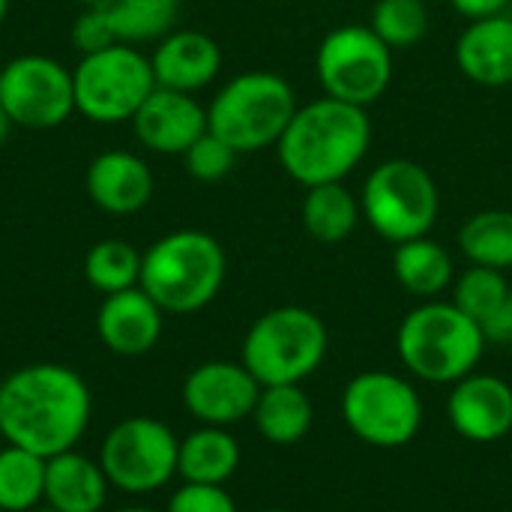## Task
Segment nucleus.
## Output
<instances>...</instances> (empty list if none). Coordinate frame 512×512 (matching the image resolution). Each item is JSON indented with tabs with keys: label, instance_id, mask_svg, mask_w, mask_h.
Listing matches in <instances>:
<instances>
[{
	"label": "nucleus",
	"instance_id": "72a5a7b5",
	"mask_svg": "<svg viewBox=\"0 0 512 512\" xmlns=\"http://www.w3.org/2000/svg\"><path fill=\"white\" fill-rule=\"evenodd\" d=\"M483 336H486V342H495V345H512V294L507 297V303L483 324Z\"/></svg>",
	"mask_w": 512,
	"mask_h": 512
},
{
	"label": "nucleus",
	"instance_id": "4c0bfd02",
	"mask_svg": "<svg viewBox=\"0 0 512 512\" xmlns=\"http://www.w3.org/2000/svg\"><path fill=\"white\" fill-rule=\"evenodd\" d=\"M6 12H9V0H0V24H3V18H6Z\"/></svg>",
	"mask_w": 512,
	"mask_h": 512
},
{
	"label": "nucleus",
	"instance_id": "423d86ee",
	"mask_svg": "<svg viewBox=\"0 0 512 512\" xmlns=\"http://www.w3.org/2000/svg\"><path fill=\"white\" fill-rule=\"evenodd\" d=\"M327 324L303 306H276L264 312L243 339L240 363L261 387L303 384L327 357Z\"/></svg>",
	"mask_w": 512,
	"mask_h": 512
},
{
	"label": "nucleus",
	"instance_id": "39448f33",
	"mask_svg": "<svg viewBox=\"0 0 512 512\" xmlns=\"http://www.w3.org/2000/svg\"><path fill=\"white\" fill-rule=\"evenodd\" d=\"M291 84L276 72H243L231 78L207 108V129L237 153L276 147L297 111Z\"/></svg>",
	"mask_w": 512,
	"mask_h": 512
},
{
	"label": "nucleus",
	"instance_id": "5701e85b",
	"mask_svg": "<svg viewBox=\"0 0 512 512\" xmlns=\"http://www.w3.org/2000/svg\"><path fill=\"white\" fill-rule=\"evenodd\" d=\"M363 216L360 201L342 183L309 186L303 198V228L315 243H345Z\"/></svg>",
	"mask_w": 512,
	"mask_h": 512
},
{
	"label": "nucleus",
	"instance_id": "dca6fc26",
	"mask_svg": "<svg viewBox=\"0 0 512 512\" xmlns=\"http://www.w3.org/2000/svg\"><path fill=\"white\" fill-rule=\"evenodd\" d=\"M165 312L153 297L135 285L120 294H108L96 312V333L102 345L117 357H141L162 339Z\"/></svg>",
	"mask_w": 512,
	"mask_h": 512
},
{
	"label": "nucleus",
	"instance_id": "f03ea898",
	"mask_svg": "<svg viewBox=\"0 0 512 512\" xmlns=\"http://www.w3.org/2000/svg\"><path fill=\"white\" fill-rule=\"evenodd\" d=\"M372 123L366 108L321 96L300 105L276 150L285 174L300 186L342 183L369 153Z\"/></svg>",
	"mask_w": 512,
	"mask_h": 512
},
{
	"label": "nucleus",
	"instance_id": "9b49d317",
	"mask_svg": "<svg viewBox=\"0 0 512 512\" xmlns=\"http://www.w3.org/2000/svg\"><path fill=\"white\" fill-rule=\"evenodd\" d=\"M324 96L369 108L393 81V51L369 24H345L324 36L315 57Z\"/></svg>",
	"mask_w": 512,
	"mask_h": 512
},
{
	"label": "nucleus",
	"instance_id": "c756f323",
	"mask_svg": "<svg viewBox=\"0 0 512 512\" xmlns=\"http://www.w3.org/2000/svg\"><path fill=\"white\" fill-rule=\"evenodd\" d=\"M369 27L390 51L411 48L429 30V9L423 0H378Z\"/></svg>",
	"mask_w": 512,
	"mask_h": 512
},
{
	"label": "nucleus",
	"instance_id": "a19ab883",
	"mask_svg": "<svg viewBox=\"0 0 512 512\" xmlns=\"http://www.w3.org/2000/svg\"><path fill=\"white\" fill-rule=\"evenodd\" d=\"M261 512H288V510H279V507H273V510H261Z\"/></svg>",
	"mask_w": 512,
	"mask_h": 512
},
{
	"label": "nucleus",
	"instance_id": "f704fd0d",
	"mask_svg": "<svg viewBox=\"0 0 512 512\" xmlns=\"http://www.w3.org/2000/svg\"><path fill=\"white\" fill-rule=\"evenodd\" d=\"M450 3H453V9H456L459 15H465V18L477 21V18L501 15V12H504V6H507L510 0H450Z\"/></svg>",
	"mask_w": 512,
	"mask_h": 512
},
{
	"label": "nucleus",
	"instance_id": "c85d7f7f",
	"mask_svg": "<svg viewBox=\"0 0 512 512\" xmlns=\"http://www.w3.org/2000/svg\"><path fill=\"white\" fill-rule=\"evenodd\" d=\"M512 294L510 282L504 276V270H492V267H477L471 264L453 285V303L471 315L480 327L507 303Z\"/></svg>",
	"mask_w": 512,
	"mask_h": 512
},
{
	"label": "nucleus",
	"instance_id": "393cba45",
	"mask_svg": "<svg viewBox=\"0 0 512 512\" xmlns=\"http://www.w3.org/2000/svg\"><path fill=\"white\" fill-rule=\"evenodd\" d=\"M117 42H159L165 39L180 15V0H105L102 3Z\"/></svg>",
	"mask_w": 512,
	"mask_h": 512
},
{
	"label": "nucleus",
	"instance_id": "6e6552de",
	"mask_svg": "<svg viewBox=\"0 0 512 512\" xmlns=\"http://www.w3.org/2000/svg\"><path fill=\"white\" fill-rule=\"evenodd\" d=\"M75 111L93 123H123L132 120L144 99L156 90L150 57L135 45H111L84 54L72 69Z\"/></svg>",
	"mask_w": 512,
	"mask_h": 512
},
{
	"label": "nucleus",
	"instance_id": "1a4fd4ad",
	"mask_svg": "<svg viewBox=\"0 0 512 512\" xmlns=\"http://www.w3.org/2000/svg\"><path fill=\"white\" fill-rule=\"evenodd\" d=\"M342 420L363 444L396 450L417 438L423 399L402 375L384 369L360 372L342 390Z\"/></svg>",
	"mask_w": 512,
	"mask_h": 512
},
{
	"label": "nucleus",
	"instance_id": "e433bc0d",
	"mask_svg": "<svg viewBox=\"0 0 512 512\" xmlns=\"http://www.w3.org/2000/svg\"><path fill=\"white\" fill-rule=\"evenodd\" d=\"M111 512H159V510H150V507H120V510H111Z\"/></svg>",
	"mask_w": 512,
	"mask_h": 512
},
{
	"label": "nucleus",
	"instance_id": "2eb2a0df",
	"mask_svg": "<svg viewBox=\"0 0 512 512\" xmlns=\"http://www.w3.org/2000/svg\"><path fill=\"white\" fill-rule=\"evenodd\" d=\"M447 417L474 444L501 441L512 432V387L498 375L471 372L453 384Z\"/></svg>",
	"mask_w": 512,
	"mask_h": 512
},
{
	"label": "nucleus",
	"instance_id": "b1692460",
	"mask_svg": "<svg viewBox=\"0 0 512 512\" xmlns=\"http://www.w3.org/2000/svg\"><path fill=\"white\" fill-rule=\"evenodd\" d=\"M393 273L408 294L420 300H435L444 288L453 285V258L441 243L417 237L396 246Z\"/></svg>",
	"mask_w": 512,
	"mask_h": 512
},
{
	"label": "nucleus",
	"instance_id": "a878e982",
	"mask_svg": "<svg viewBox=\"0 0 512 512\" xmlns=\"http://www.w3.org/2000/svg\"><path fill=\"white\" fill-rule=\"evenodd\" d=\"M45 501V459L21 450L0 447V512H30Z\"/></svg>",
	"mask_w": 512,
	"mask_h": 512
},
{
	"label": "nucleus",
	"instance_id": "f257e3e1",
	"mask_svg": "<svg viewBox=\"0 0 512 512\" xmlns=\"http://www.w3.org/2000/svg\"><path fill=\"white\" fill-rule=\"evenodd\" d=\"M90 417V384L63 363H30L0 381L3 444L51 459L78 447Z\"/></svg>",
	"mask_w": 512,
	"mask_h": 512
},
{
	"label": "nucleus",
	"instance_id": "7ed1b4c3",
	"mask_svg": "<svg viewBox=\"0 0 512 512\" xmlns=\"http://www.w3.org/2000/svg\"><path fill=\"white\" fill-rule=\"evenodd\" d=\"M228 261L222 243L195 228L159 237L141 255V288L165 315H192L216 300Z\"/></svg>",
	"mask_w": 512,
	"mask_h": 512
},
{
	"label": "nucleus",
	"instance_id": "f8f14e48",
	"mask_svg": "<svg viewBox=\"0 0 512 512\" xmlns=\"http://www.w3.org/2000/svg\"><path fill=\"white\" fill-rule=\"evenodd\" d=\"M0 105L12 126L57 129L75 114L72 72L45 54H21L0 66Z\"/></svg>",
	"mask_w": 512,
	"mask_h": 512
},
{
	"label": "nucleus",
	"instance_id": "20e7f679",
	"mask_svg": "<svg viewBox=\"0 0 512 512\" xmlns=\"http://www.w3.org/2000/svg\"><path fill=\"white\" fill-rule=\"evenodd\" d=\"M483 327L453 300H426L411 309L396 333L402 366L426 384H456L477 372L486 351Z\"/></svg>",
	"mask_w": 512,
	"mask_h": 512
},
{
	"label": "nucleus",
	"instance_id": "cd10ccee",
	"mask_svg": "<svg viewBox=\"0 0 512 512\" xmlns=\"http://www.w3.org/2000/svg\"><path fill=\"white\" fill-rule=\"evenodd\" d=\"M84 279L99 294H120L141 282V252L117 237L99 240L84 255Z\"/></svg>",
	"mask_w": 512,
	"mask_h": 512
},
{
	"label": "nucleus",
	"instance_id": "6ab92c4d",
	"mask_svg": "<svg viewBox=\"0 0 512 512\" xmlns=\"http://www.w3.org/2000/svg\"><path fill=\"white\" fill-rule=\"evenodd\" d=\"M111 483L99 459L84 456L78 447L45 459V501L57 512H102Z\"/></svg>",
	"mask_w": 512,
	"mask_h": 512
},
{
	"label": "nucleus",
	"instance_id": "f3484780",
	"mask_svg": "<svg viewBox=\"0 0 512 512\" xmlns=\"http://www.w3.org/2000/svg\"><path fill=\"white\" fill-rule=\"evenodd\" d=\"M84 189L102 213L132 216L153 198V171L129 150H105L87 165Z\"/></svg>",
	"mask_w": 512,
	"mask_h": 512
},
{
	"label": "nucleus",
	"instance_id": "473e14b6",
	"mask_svg": "<svg viewBox=\"0 0 512 512\" xmlns=\"http://www.w3.org/2000/svg\"><path fill=\"white\" fill-rule=\"evenodd\" d=\"M72 42L81 51V57L117 45L114 27H111V21H108L102 6H84V12L72 24Z\"/></svg>",
	"mask_w": 512,
	"mask_h": 512
},
{
	"label": "nucleus",
	"instance_id": "7c9ffc66",
	"mask_svg": "<svg viewBox=\"0 0 512 512\" xmlns=\"http://www.w3.org/2000/svg\"><path fill=\"white\" fill-rule=\"evenodd\" d=\"M237 150L228 147L219 135H213L210 129L183 153V162H186V171L201 180V183H216L222 177L231 174L234 162H237Z\"/></svg>",
	"mask_w": 512,
	"mask_h": 512
},
{
	"label": "nucleus",
	"instance_id": "412c9836",
	"mask_svg": "<svg viewBox=\"0 0 512 512\" xmlns=\"http://www.w3.org/2000/svg\"><path fill=\"white\" fill-rule=\"evenodd\" d=\"M240 468V444L231 429L222 426H198L186 438H180L177 450V477L183 483L201 486H225Z\"/></svg>",
	"mask_w": 512,
	"mask_h": 512
},
{
	"label": "nucleus",
	"instance_id": "a211bd4d",
	"mask_svg": "<svg viewBox=\"0 0 512 512\" xmlns=\"http://www.w3.org/2000/svg\"><path fill=\"white\" fill-rule=\"evenodd\" d=\"M156 87L195 93L207 87L222 69V51L213 36L201 30H171L150 54Z\"/></svg>",
	"mask_w": 512,
	"mask_h": 512
},
{
	"label": "nucleus",
	"instance_id": "0eeeda50",
	"mask_svg": "<svg viewBox=\"0 0 512 512\" xmlns=\"http://www.w3.org/2000/svg\"><path fill=\"white\" fill-rule=\"evenodd\" d=\"M360 207L375 234L399 246L417 237H429L441 210V192L429 168L420 162L387 159L366 177Z\"/></svg>",
	"mask_w": 512,
	"mask_h": 512
},
{
	"label": "nucleus",
	"instance_id": "58836bf2",
	"mask_svg": "<svg viewBox=\"0 0 512 512\" xmlns=\"http://www.w3.org/2000/svg\"><path fill=\"white\" fill-rule=\"evenodd\" d=\"M78 3H81V6H102L105 0H78Z\"/></svg>",
	"mask_w": 512,
	"mask_h": 512
},
{
	"label": "nucleus",
	"instance_id": "ddd939ff",
	"mask_svg": "<svg viewBox=\"0 0 512 512\" xmlns=\"http://www.w3.org/2000/svg\"><path fill=\"white\" fill-rule=\"evenodd\" d=\"M261 384L243 363L210 360L195 366L183 381V405L201 426L231 429L252 417Z\"/></svg>",
	"mask_w": 512,
	"mask_h": 512
},
{
	"label": "nucleus",
	"instance_id": "c9c22d12",
	"mask_svg": "<svg viewBox=\"0 0 512 512\" xmlns=\"http://www.w3.org/2000/svg\"><path fill=\"white\" fill-rule=\"evenodd\" d=\"M9 129H12V120H9V114L3 111V105H0V144L6 141V135H9Z\"/></svg>",
	"mask_w": 512,
	"mask_h": 512
},
{
	"label": "nucleus",
	"instance_id": "bb28decb",
	"mask_svg": "<svg viewBox=\"0 0 512 512\" xmlns=\"http://www.w3.org/2000/svg\"><path fill=\"white\" fill-rule=\"evenodd\" d=\"M459 249L477 267H512V210H480L459 231Z\"/></svg>",
	"mask_w": 512,
	"mask_h": 512
},
{
	"label": "nucleus",
	"instance_id": "2f4dec72",
	"mask_svg": "<svg viewBox=\"0 0 512 512\" xmlns=\"http://www.w3.org/2000/svg\"><path fill=\"white\" fill-rule=\"evenodd\" d=\"M165 512H240L237 501L225 492V486H201L183 483L171 498Z\"/></svg>",
	"mask_w": 512,
	"mask_h": 512
},
{
	"label": "nucleus",
	"instance_id": "ea45409f",
	"mask_svg": "<svg viewBox=\"0 0 512 512\" xmlns=\"http://www.w3.org/2000/svg\"><path fill=\"white\" fill-rule=\"evenodd\" d=\"M30 512H57V510H51V507H36V510H30Z\"/></svg>",
	"mask_w": 512,
	"mask_h": 512
},
{
	"label": "nucleus",
	"instance_id": "4468645a",
	"mask_svg": "<svg viewBox=\"0 0 512 512\" xmlns=\"http://www.w3.org/2000/svg\"><path fill=\"white\" fill-rule=\"evenodd\" d=\"M129 123L147 150L183 156L207 132V108L192 93L156 87Z\"/></svg>",
	"mask_w": 512,
	"mask_h": 512
},
{
	"label": "nucleus",
	"instance_id": "4be33fe9",
	"mask_svg": "<svg viewBox=\"0 0 512 512\" xmlns=\"http://www.w3.org/2000/svg\"><path fill=\"white\" fill-rule=\"evenodd\" d=\"M252 420L267 444L291 447L309 435L315 408L300 384H273V387H261Z\"/></svg>",
	"mask_w": 512,
	"mask_h": 512
},
{
	"label": "nucleus",
	"instance_id": "aec40b11",
	"mask_svg": "<svg viewBox=\"0 0 512 512\" xmlns=\"http://www.w3.org/2000/svg\"><path fill=\"white\" fill-rule=\"evenodd\" d=\"M456 63L465 78L483 87L512 84V18L492 15L471 21L456 42Z\"/></svg>",
	"mask_w": 512,
	"mask_h": 512
},
{
	"label": "nucleus",
	"instance_id": "9d476101",
	"mask_svg": "<svg viewBox=\"0 0 512 512\" xmlns=\"http://www.w3.org/2000/svg\"><path fill=\"white\" fill-rule=\"evenodd\" d=\"M180 438L156 417H126L99 444V465L111 489L141 498L177 477Z\"/></svg>",
	"mask_w": 512,
	"mask_h": 512
}]
</instances>
